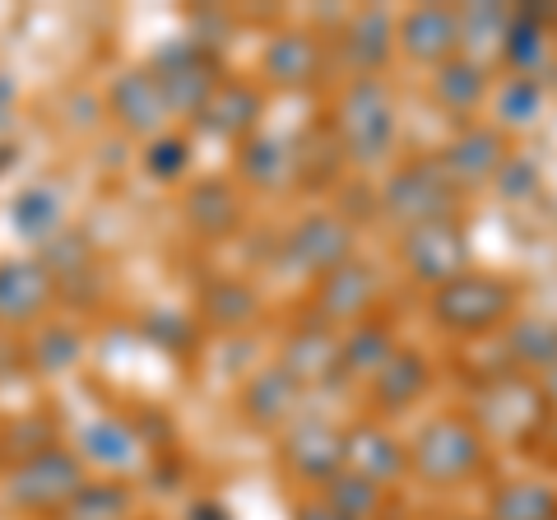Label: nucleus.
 Here are the masks:
<instances>
[{"instance_id":"4468645a","label":"nucleus","mask_w":557,"mask_h":520,"mask_svg":"<svg viewBox=\"0 0 557 520\" xmlns=\"http://www.w3.org/2000/svg\"><path fill=\"white\" fill-rule=\"evenodd\" d=\"M376 270L368 265V260H344L339 270H330L325 280H317V321L321 325H358L368 321V311L376 302Z\"/></svg>"},{"instance_id":"9d476101","label":"nucleus","mask_w":557,"mask_h":520,"mask_svg":"<svg viewBox=\"0 0 557 520\" xmlns=\"http://www.w3.org/2000/svg\"><path fill=\"white\" fill-rule=\"evenodd\" d=\"M278 456H284V465L302 483H321V488L348 465L344 432L335 423H325V419H311V413H298V419L284 428Z\"/></svg>"},{"instance_id":"f03ea898","label":"nucleus","mask_w":557,"mask_h":520,"mask_svg":"<svg viewBox=\"0 0 557 520\" xmlns=\"http://www.w3.org/2000/svg\"><path fill=\"white\" fill-rule=\"evenodd\" d=\"M84 483H89V465L79 460V450H70V446H47V450H38V456L10 465V474H5V497H10L14 511L61 516L70 502L84 493Z\"/></svg>"},{"instance_id":"c756f323","label":"nucleus","mask_w":557,"mask_h":520,"mask_svg":"<svg viewBox=\"0 0 557 520\" xmlns=\"http://www.w3.org/2000/svg\"><path fill=\"white\" fill-rule=\"evenodd\" d=\"M135 511V493L121 479H98L84 483V493L61 511V520H131Z\"/></svg>"},{"instance_id":"cd10ccee","label":"nucleus","mask_w":557,"mask_h":520,"mask_svg":"<svg viewBox=\"0 0 557 520\" xmlns=\"http://www.w3.org/2000/svg\"><path fill=\"white\" fill-rule=\"evenodd\" d=\"M487 94V75H483V65L474 57H450L446 65H437V79H432V98L442 102L446 112H474L479 102Z\"/></svg>"},{"instance_id":"7ed1b4c3","label":"nucleus","mask_w":557,"mask_h":520,"mask_svg":"<svg viewBox=\"0 0 557 520\" xmlns=\"http://www.w3.org/2000/svg\"><path fill=\"white\" fill-rule=\"evenodd\" d=\"M145 65L153 71V79L163 84V98H168L172 116H186V121H196V112L209 102V94L223 84L219 51H209L196 38H172V42H163Z\"/></svg>"},{"instance_id":"1a4fd4ad","label":"nucleus","mask_w":557,"mask_h":520,"mask_svg":"<svg viewBox=\"0 0 557 520\" xmlns=\"http://www.w3.org/2000/svg\"><path fill=\"white\" fill-rule=\"evenodd\" d=\"M108 112L121 131L131 135V140H159L168 135V121H172V108L163 98V84L153 79L149 65H131V71H121L108 89Z\"/></svg>"},{"instance_id":"6ab92c4d","label":"nucleus","mask_w":557,"mask_h":520,"mask_svg":"<svg viewBox=\"0 0 557 520\" xmlns=\"http://www.w3.org/2000/svg\"><path fill=\"white\" fill-rule=\"evenodd\" d=\"M260 75H265L274 89H311L321 79V42L311 33H274L260 51Z\"/></svg>"},{"instance_id":"dca6fc26","label":"nucleus","mask_w":557,"mask_h":520,"mask_svg":"<svg viewBox=\"0 0 557 520\" xmlns=\"http://www.w3.org/2000/svg\"><path fill=\"white\" fill-rule=\"evenodd\" d=\"M75 450H79L84 465H98V470H108L112 479L135 474L139 465H145V442H139V432L126 419H112V413L84 423Z\"/></svg>"},{"instance_id":"a211bd4d","label":"nucleus","mask_w":557,"mask_h":520,"mask_svg":"<svg viewBox=\"0 0 557 520\" xmlns=\"http://www.w3.org/2000/svg\"><path fill=\"white\" fill-rule=\"evenodd\" d=\"M442 172L450 177V186H479L487 177H497L502 163H507V145L493 126H465L456 140L437 153Z\"/></svg>"},{"instance_id":"2eb2a0df","label":"nucleus","mask_w":557,"mask_h":520,"mask_svg":"<svg viewBox=\"0 0 557 520\" xmlns=\"http://www.w3.org/2000/svg\"><path fill=\"white\" fill-rule=\"evenodd\" d=\"M237 182L247 190H260V196H278V190H288L293 182H298V149H293V140H284V135H265L256 131L251 140H242L237 149Z\"/></svg>"},{"instance_id":"393cba45","label":"nucleus","mask_w":557,"mask_h":520,"mask_svg":"<svg viewBox=\"0 0 557 520\" xmlns=\"http://www.w3.org/2000/svg\"><path fill=\"white\" fill-rule=\"evenodd\" d=\"M278 362L302 381V386H311V381H325V376H339V339L325 335L321 321H311L307 331H293V339L284 344V354H278Z\"/></svg>"},{"instance_id":"2f4dec72","label":"nucleus","mask_w":557,"mask_h":520,"mask_svg":"<svg viewBox=\"0 0 557 520\" xmlns=\"http://www.w3.org/2000/svg\"><path fill=\"white\" fill-rule=\"evenodd\" d=\"M47 446H61L57 442V423H51L47 409H33V413H20V423L0 428V450L10 456V465H20L28 456H38Z\"/></svg>"},{"instance_id":"e433bc0d","label":"nucleus","mask_w":557,"mask_h":520,"mask_svg":"<svg viewBox=\"0 0 557 520\" xmlns=\"http://www.w3.org/2000/svg\"><path fill=\"white\" fill-rule=\"evenodd\" d=\"M511 354L534 362V368H548V362L557 358V331H553V325H544V321H525L511 335Z\"/></svg>"},{"instance_id":"6e6552de","label":"nucleus","mask_w":557,"mask_h":520,"mask_svg":"<svg viewBox=\"0 0 557 520\" xmlns=\"http://www.w3.org/2000/svg\"><path fill=\"white\" fill-rule=\"evenodd\" d=\"M284 260L307 280H325L344 260H354V223L339 214H302L284 237Z\"/></svg>"},{"instance_id":"0eeeda50","label":"nucleus","mask_w":557,"mask_h":520,"mask_svg":"<svg viewBox=\"0 0 557 520\" xmlns=\"http://www.w3.org/2000/svg\"><path fill=\"white\" fill-rule=\"evenodd\" d=\"M399 260L409 265L418 284H432V293H437L456 284L460 274H469V242L456 219H437L399 237Z\"/></svg>"},{"instance_id":"c85d7f7f","label":"nucleus","mask_w":557,"mask_h":520,"mask_svg":"<svg viewBox=\"0 0 557 520\" xmlns=\"http://www.w3.org/2000/svg\"><path fill=\"white\" fill-rule=\"evenodd\" d=\"M84 358V339L70 325H42L33 331V339L24 344V362L38 376H65L75 362Z\"/></svg>"},{"instance_id":"7c9ffc66","label":"nucleus","mask_w":557,"mask_h":520,"mask_svg":"<svg viewBox=\"0 0 557 520\" xmlns=\"http://www.w3.org/2000/svg\"><path fill=\"white\" fill-rule=\"evenodd\" d=\"M321 497L348 520H372L381 511V483H372L368 474H358V470H348V465L325 483Z\"/></svg>"},{"instance_id":"bb28decb","label":"nucleus","mask_w":557,"mask_h":520,"mask_svg":"<svg viewBox=\"0 0 557 520\" xmlns=\"http://www.w3.org/2000/svg\"><path fill=\"white\" fill-rule=\"evenodd\" d=\"M200 317L214 331H242L260 317V293L242 280H209L200 293Z\"/></svg>"},{"instance_id":"c9c22d12","label":"nucleus","mask_w":557,"mask_h":520,"mask_svg":"<svg viewBox=\"0 0 557 520\" xmlns=\"http://www.w3.org/2000/svg\"><path fill=\"white\" fill-rule=\"evenodd\" d=\"M502 57H507V65H516L520 75H530L534 65L544 61V33H539L530 20H511L507 42H502Z\"/></svg>"},{"instance_id":"f3484780","label":"nucleus","mask_w":557,"mask_h":520,"mask_svg":"<svg viewBox=\"0 0 557 520\" xmlns=\"http://www.w3.org/2000/svg\"><path fill=\"white\" fill-rule=\"evenodd\" d=\"M182 219L196 237L223 242L242 228V196L228 177H205L182 196Z\"/></svg>"},{"instance_id":"f257e3e1","label":"nucleus","mask_w":557,"mask_h":520,"mask_svg":"<svg viewBox=\"0 0 557 520\" xmlns=\"http://www.w3.org/2000/svg\"><path fill=\"white\" fill-rule=\"evenodd\" d=\"M330 131L354 168H381L395 149V98L386 79L358 75L330 112Z\"/></svg>"},{"instance_id":"72a5a7b5","label":"nucleus","mask_w":557,"mask_h":520,"mask_svg":"<svg viewBox=\"0 0 557 520\" xmlns=\"http://www.w3.org/2000/svg\"><path fill=\"white\" fill-rule=\"evenodd\" d=\"M186 168H190V140L186 135H177V131H168V135H159V140H149V149H145V172L153 182H182L186 177Z\"/></svg>"},{"instance_id":"58836bf2","label":"nucleus","mask_w":557,"mask_h":520,"mask_svg":"<svg viewBox=\"0 0 557 520\" xmlns=\"http://www.w3.org/2000/svg\"><path fill=\"white\" fill-rule=\"evenodd\" d=\"M186 520H233V511L223 507V502H214V497H196L190 502V511H186Z\"/></svg>"},{"instance_id":"ddd939ff","label":"nucleus","mask_w":557,"mask_h":520,"mask_svg":"<svg viewBox=\"0 0 557 520\" xmlns=\"http://www.w3.org/2000/svg\"><path fill=\"white\" fill-rule=\"evenodd\" d=\"M57 274H51L38 256H5L0 260V325L20 331L47 317V307L57 302Z\"/></svg>"},{"instance_id":"4be33fe9","label":"nucleus","mask_w":557,"mask_h":520,"mask_svg":"<svg viewBox=\"0 0 557 520\" xmlns=\"http://www.w3.org/2000/svg\"><path fill=\"white\" fill-rule=\"evenodd\" d=\"M344 450H348V470L368 474L372 483H391L409 470V450L399 446L386 428L376 423H358L344 432Z\"/></svg>"},{"instance_id":"39448f33","label":"nucleus","mask_w":557,"mask_h":520,"mask_svg":"<svg viewBox=\"0 0 557 520\" xmlns=\"http://www.w3.org/2000/svg\"><path fill=\"white\" fill-rule=\"evenodd\" d=\"M511 302H516V288L507 280L469 270L456 284L432 293V321L446 325V331H456V335H479V331H493V325L511 311Z\"/></svg>"},{"instance_id":"20e7f679","label":"nucleus","mask_w":557,"mask_h":520,"mask_svg":"<svg viewBox=\"0 0 557 520\" xmlns=\"http://www.w3.org/2000/svg\"><path fill=\"white\" fill-rule=\"evenodd\" d=\"M381 214L395 219L405 233L437 219H456V186H450L437 159H409L381 186Z\"/></svg>"},{"instance_id":"5701e85b","label":"nucleus","mask_w":557,"mask_h":520,"mask_svg":"<svg viewBox=\"0 0 557 520\" xmlns=\"http://www.w3.org/2000/svg\"><path fill=\"white\" fill-rule=\"evenodd\" d=\"M432 386V368L423 354L413 349H395L391 362L372 376V405L381 413H395V409H409L418 405V395H423Z\"/></svg>"},{"instance_id":"aec40b11","label":"nucleus","mask_w":557,"mask_h":520,"mask_svg":"<svg viewBox=\"0 0 557 520\" xmlns=\"http://www.w3.org/2000/svg\"><path fill=\"white\" fill-rule=\"evenodd\" d=\"M399 47H405V57H413V61L446 65L460 47V14L442 10V5L409 10L405 20H399Z\"/></svg>"},{"instance_id":"423d86ee","label":"nucleus","mask_w":557,"mask_h":520,"mask_svg":"<svg viewBox=\"0 0 557 520\" xmlns=\"http://www.w3.org/2000/svg\"><path fill=\"white\" fill-rule=\"evenodd\" d=\"M483 465V442L465 419H432L409 446V470L428 483H460Z\"/></svg>"},{"instance_id":"4c0bfd02","label":"nucleus","mask_w":557,"mask_h":520,"mask_svg":"<svg viewBox=\"0 0 557 520\" xmlns=\"http://www.w3.org/2000/svg\"><path fill=\"white\" fill-rule=\"evenodd\" d=\"M530 177H534V172L525 168V163H520V159H507V163H502V172H497V196H507V200H520V196H525V186H530Z\"/></svg>"},{"instance_id":"9b49d317","label":"nucleus","mask_w":557,"mask_h":520,"mask_svg":"<svg viewBox=\"0 0 557 520\" xmlns=\"http://www.w3.org/2000/svg\"><path fill=\"white\" fill-rule=\"evenodd\" d=\"M260 116H265V94L256 89L251 79H233L223 75V84L214 94H209V102L196 112V135H205V140H219V145H242L251 140V135L260 131Z\"/></svg>"},{"instance_id":"ea45409f","label":"nucleus","mask_w":557,"mask_h":520,"mask_svg":"<svg viewBox=\"0 0 557 520\" xmlns=\"http://www.w3.org/2000/svg\"><path fill=\"white\" fill-rule=\"evenodd\" d=\"M293 520H348V516H339L325 497H311V502H302V507L293 511Z\"/></svg>"},{"instance_id":"b1692460","label":"nucleus","mask_w":557,"mask_h":520,"mask_svg":"<svg viewBox=\"0 0 557 520\" xmlns=\"http://www.w3.org/2000/svg\"><path fill=\"white\" fill-rule=\"evenodd\" d=\"M395 38H399V28L391 24V14L386 10H358L354 20H348L344 28V57L358 65V75H381V65L391 61V51H395Z\"/></svg>"},{"instance_id":"f704fd0d","label":"nucleus","mask_w":557,"mask_h":520,"mask_svg":"<svg viewBox=\"0 0 557 520\" xmlns=\"http://www.w3.org/2000/svg\"><path fill=\"white\" fill-rule=\"evenodd\" d=\"M539 108H544V89H539V79L511 75L507 84H502V94H497V116L507 121V126H530V121L539 116Z\"/></svg>"},{"instance_id":"a878e982","label":"nucleus","mask_w":557,"mask_h":520,"mask_svg":"<svg viewBox=\"0 0 557 520\" xmlns=\"http://www.w3.org/2000/svg\"><path fill=\"white\" fill-rule=\"evenodd\" d=\"M395 354V331L386 321H358L339 339V376H376Z\"/></svg>"},{"instance_id":"f8f14e48","label":"nucleus","mask_w":557,"mask_h":520,"mask_svg":"<svg viewBox=\"0 0 557 520\" xmlns=\"http://www.w3.org/2000/svg\"><path fill=\"white\" fill-rule=\"evenodd\" d=\"M302 381L293 376L284 362H265V368L247 372L237 391V413L247 419L256 432H278L302 413Z\"/></svg>"},{"instance_id":"473e14b6","label":"nucleus","mask_w":557,"mask_h":520,"mask_svg":"<svg viewBox=\"0 0 557 520\" xmlns=\"http://www.w3.org/2000/svg\"><path fill=\"white\" fill-rule=\"evenodd\" d=\"M493 520H557V497L544 483H511L493 497Z\"/></svg>"},{"instance_id":"412c9836","label":"nucleus","mask_w":557,"mask_h":520,"mask_svg":"<svg viewBox=\"0 0 557 520\" xmlns=\"http://www.w3.org/2000/svg\"><path fill=\"white\" fill-rule=\"evenodd\" d=\"M10 223L14 237H24L28 247H47L65 233V190L57 182H33L10 200Z\"/></svg>"}]
</instances>
